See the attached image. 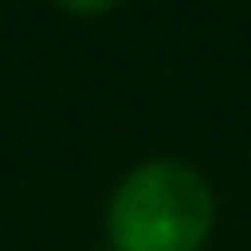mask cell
Returning <instances> with one entry per match:
<instances>
[{"label": "cell", "instance_id": "1", "mask_svg": "<svg viewBox=\"0 0 251 251\" xmlns=\"http://www.w3.org/2000/svg\"><path fill=\"white\" fill-rule=\"evenodd\" d=\"M216 225L212 185L172 159L132 168L106 207V238L115 251H199Z\"/></svg>", "mask_w": 251, "mask_h": 251}, {"label": "cell", "instance_id": "2", "mask_svg": "<svg viewBox=\"0 0 251 251\" xmlns=\"http://www.w3.org/2000/svg\"><path fill=\"white\" fill-rule=\"evenodd\" d=\"M53 4H62L66 13H79V18H93V13H106L110 4H119V0H53Z\"/></svg>", "mask_w": 251, "mask_h": 251}]
</instances>
